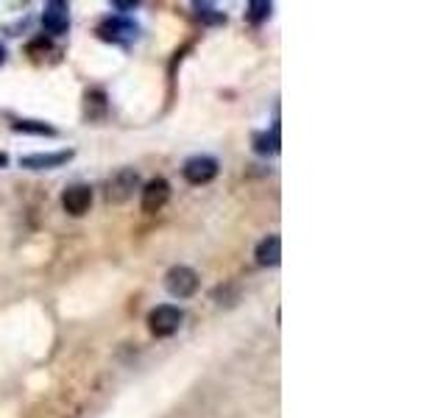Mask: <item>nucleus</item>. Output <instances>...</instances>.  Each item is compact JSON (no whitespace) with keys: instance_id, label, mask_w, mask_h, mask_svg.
<instances>
[{"instance_id":"1","label":"nucleus","mask_w":446,"mask_h":418,"mask_svg":"<svg viewBox=\"0 0 446 418\" xmlns=\"http://www.w3.org/2000/svg\"><path fill=\"white\" fill-rule=\"evenodd\" d=\"M184 321V313L173 307V304H159L156 310H151V315H148V326H151V332L156 335V337H171V335H176L178 326Z\"/></svg>"},{"instance_id":"2","label":"nucleus","mask_w":446,"mask_h":418,"mask_svg":"<svg viewBox=\"0 0 446 418\" xmlns=\"http://www.w3.org/2000/svg\"><path fill=\"white\" fill-rule=\"evenodd\" d=\"M137 187H139V173L132 170V168H123V170H118V173L109 179V185H106V198H109L112 204H126L134 195Z\"/></svg>"},{"instance_id":"3","label":"nucleus","mask_w":446,"mask_h":418,"mask_svg":"<svg viewBox=\"0 0 446 418\" xmlns=\"http://www.w3.org/2000/svg\"><path fill=\"white\" fill-rule=\"evenodd\" d=\"M165 287H168V293L176 296V298H190V296L198 290V274H195L193 268H187V265H176V268L168 271Z\"/></svg>"},{"instance_id":"4","label":"nucleus","mask_w":446,"mask_h":418,"mask_svg":"<svg viewBox=\"0 0 446 418\" xmlns=\"http://www.w3.org/2000/svg\"><path fill=\"white\" fill-rule=\"evenodd\" d=\"M137 34H139V28L134 25L132 20H123V17H106L101 25H98V37L103 40V42H132L137 40Z\"/></svg>"},{"instance_id":"5","label":"nucleus","mask_w":446,"mask_h":418,"mask_svg":"<svg viewBox=\"0 0 446 418\" xmlns=\"http://www.w3.org/2000/svg\"><path fill=\"white\" fill-rule=\"evenodd\" d=\"M181 173H184V179H187L190 185H195V187L210 185V182L218 176V162H215L212 156H193V159L184 162Z\"/></svg>"},{"instance_id":"6","label":"nucleus","mask_w":446,"mask_h":418,"mask_svg":"<svg viewBox=\"0 0 446 418\" xmlns=\"http://www.w3.org/2000/svg\"><path fill=\"white\" fill-rule=\"evenodd\" d=\"M42 28L47 31V34H53V37L67 34V28H70V8H67V3H62V0H50V3H45Z\"/></svg>"},{"instance_id":"7","label":"nucleus","mask_w":446,"mask_h":418,"mask_svg":"<svg viewBox=\"0 0 446 418\" xmlns=\"http://www.w3.org/2000/svg\"><path fill=\"white\" fill-rule=\"evenodd\" d=\"M62 207L67 215L73 218H81L87 215L89 207H92V187L89 185H73L62 192Z\"/></svg>"},{"instance_id":"8","label":"nucleus","mask_w":446,"mask_h":418,"mask_svg":"<svg viewBox=\"0 0 446 418\" xmlns=\"http://www.w3.org/2000/svg\"><path fill=\"white\" fill-rule=\"evenodd\" d=\"M171 198V185L165 179H151L142 187V212H159Z\"/></svg>"},{"instance_id":"9","label":"nucleus","mask_w":446,"mask_h":418,"mask_svg":"<svg viewBox=\"0 0 446 418\" xmlns=\"http://www.w3.org/2000/svg\"><path fill=\"white\" fill-rule=\"evenodd\" d=\"M73 159V151H56V153H28V156H20V168H28V170H50V168H59L64 162Z\"/></svg>"},{"instance_id":"10","label":"nucleus","mask_w":446,"mask_h":418,"mask_svg":"<svg viewBox=\"0 0 446 418\" xmlns=\"http://www.w3.org/2000/svg\"><path fill=\"white\" fill-rule=\"evenodd\" d=\"M254 257H257V265H263V268L279 265V260H282V237L279 234H268L265 240H260Z\"/></svg>"},{"instance_id":"11","label":"nucleus","mask_w":446,"mask_h":418,"mask_svg":"<svg viewBox=\"0 0 446 418\" xmlns=\"http://www.w3.org/2000/svg\"><path fill=\"white\" fill-rule=\"evenodd\" d=\"M279 126H273L270 132H260V134H254V151L260 153V156H270V153H276L279 151Z\"/></svg>"},{"instance_id":"12","label":"nucleus","mask_w":446,"mask_h":418,"mask_svg":"<svg viewBox=\"0 0 446 418\" xmlns=\"http://www.w3.org/2000/svg\"><path fill=\"white\" fill-rule=\"evenodd\" d=\"M14 132H23V134H40V137H53V134H56L53 126L40 123V120H17V123H14Z\"/></svg>"},{"instance_id":"13","label":"nucleus","mask_w":446,"mask_h":418,"mask_svg":"<svg viewBox=\"0 0 446 418\" xmlns=\"http://www.w3.org/2000/svg\"><path fill=\"white\" fill-rule=\"evenodd\" d=\"M195 11H198L201 23H210V25H223L226 23V14L218 11L215 6H210V3H195Z\"/></svg>"},{"instance_id":"14","label":"nucleus","mask_w":446,"mask_h":418,"mask_svg":"<svg viewBox=\"0 0 446 418\" xmlns=\"http://www.w3.org/2000/svg\"><path fill=\"white\" fill-rule=\"evenodd\" d=\"M246 17H248L251 23H265L268 17H270V3H268V0H254V3H248Z\"/></svg>"},{"instance_id":"15","label":"nucleus","mask_w":446,"mask_h":418,"mask_svg":"<svg viewBox=\"0 0 446 418\" xmlns=\"http://www.w3.org/2000/svg\"><path fill=\"white\" fill-rule=\"evenodd\" d=\"M112 8H123V11H132V8H137V3H132V0H115V3H112Z\"/></svg>"},{"instance_id":"16","label":"nucleus","mask_w":446,"mask_h":418,"mask_svg":"<svg viewBox=\"0 0 446 418\" xmlns=\"http://www.w3.org/2000/svg\"><path fill=\"white\" fill-rule=\"evenodd\" d=\"M3 62H6V45L0 42V67H3Z\"/></svg>"},{"instance_id":"17","label":"nucleus","mask_w":446,"mask_h":418,"mask_svg":"<svg viewBox=\"0 0 446 418\" xmlns=\"http://www.w3.org/2000/svg\"><path fill=\"white\" fill-rule=\"evenodd\" d=\"M6 162H8V156H6V153H0V168H3Z\"/></svg>"}]
</instances>
